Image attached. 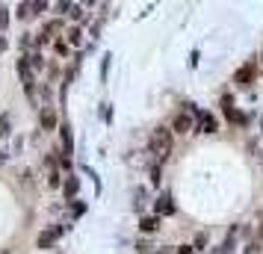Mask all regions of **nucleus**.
Instances as JSON below:
<instances>
[{
  "instance_id": "f257e3e1",
  "label": "nucleus",
  "mask_w": 263,
  "mask_h": 254,
  "mask_svg": "<svg viewBox=\"0 0 263 254\" xmlns=\"http://www.w3.org/2000/svg\"><path fill=\"white\" fill-rule=\"evenodd\" d=\"M151 154L157 160H166L172 154V130L166 127H157L154 133H151Z\"/></svg>"
},
{
  "instance_id": "f03ea898",
  "label": "nucleus",
  "mask_w": 263,
  "mask_h": 254,
  "mask_svg": "<svg viewBox=\"0 0 263 254\" xmlns=\"http://www.w3.org/2000/svg\"><path fill=\"white\" fill-rule=\"evenodd\" d=\"M18 74H21V83H24V89L33 95V68H30V62H27V60H18Z\"/></svg>"
},
{
  "instance_id": "7ed1b4c3",
  "label": "nucleus",
  "mask_w": 263,
  "mask_h": 254,
  "mask_svg": "<svg viewBox=\"0 0 263 254\" xmlns=\"http://www.w3.org/2000/svg\"><path fill=\"white\" fill-rule=\"evenodd\" d=\"M254 71H257V68H254V65H242V68H239L237 74H234V83H239V86H249L251 80H254Z\"/></svg>"
},
{
  "instance_id": "20e7f679",
  "label": "nucleus",
  "mask_w": 263,
  "mask_h": 254,
  "mask_svg": "<svg viewBox=\"0 0 263 254\" xmlns=\"http://www.w3.org/2000/svg\"><path fill=\"white\" fill-rule=\"evenodd\" d=\"M157 213H160V216H172V213H175V204H172V195L168 192H163L157 198Z\"/></svg>"
},
{
  "instance_id": "39448f33",
  "label": "nucleus",
  "mask_w": 263,
  "mask_h": 254,
  "mask_svg": "<svg viewBox=\"0 0 263 254\" xmlns=\"http://www.w3.org/2000/svg\"><path fill=\"white\" fill-rule=\"evenodd\" d=\"M192 127H195L192 115H186V112H178V115H175V130H178V133H186Z\"/></svg>"
},
{
  "instance_id": "423d86ee",
  "label": "nucleus",
  "mask_w": 263,
  "mask_h": 254,
  "mask_svg": "<svg viewBox=\"0 0 263 254\" xmlns=\"http://www.w3.org/2000/svg\"><path fill=\"white\" fill-rule=\"evenodd\" d=\"M198 130H201V133H213L216 130V119L210 112H198Z\"/></svg>"
},
{
  "instance_id": "0eeeda50",
  "label": "nucleus",
  "mask_w": 263,
  "mask_h": 254,
  "mask_svg": "<svg viewBox=\"0 0 263 254\" xmlns=\"http://www.w3.org/2000/svg\"><path fill=\"white\" fill-rule=\"evenodd\" d=\"M57 237H60V228H53V230H45V233H39V248H50Z\"/></svg>"
},
{
  "instance_id": "6e6552de",
  "label": "nucleus",
  "mask_w": 263,
  "mask_h": 254,
  "mask_svg": "<svg viewBox=\"0 0 263 254\" xmlns=\"http://www.w3.org/2000/svg\"><path fill=\"white\" fill-rule=\"evenodd\" d=\"M62 145H65V157L71 160V148H74V142H71V127H68V124H62Z\"/></svg>"
},
{
  "instance_id": "1a4fd4ad",
  "label": "nucleus",
  "mask_w": 263,
  "mask_h": 254,
  "mask_svg": "<svg viewBox=\"0 0 263 254\" xmlns=\"http://www.w3.org/2000/svg\"><path fill=\"white\" fill-rule=\"evenodd\" d=\"M42 127H45V130H53V127H57V115H53V109H42Z\"/></svg>"
},
{
  "instance_id": "9d476101",
  "label": "nucleus",
  "mask_w": 263,
  "mask_h": 254,
  "mask_svg": "<svg viewBox=\"0 0 263 254\" xmlns=\"http://www.w3.org/2000/svg\"><path fill=\"white\" fill-rule=\"evenodd\" d=\"M222 112H225L228 119H234V115H237V109H234V97H231V95L222 97Z\"/></svg>"
},
{
  "instance_id": "9b49d317",
  "label": "nucleus",
  "mask_w": 263,
  "mask_h": 254,
  "mask_svg": "<svg viewBox=\"0 0 263 254\" xmlns=\"http://www.w3.org/2000/svg\"><path fill=\"white\" fill-rule=\"evenodd\" d=\"M157 225H160V219H157V216H148V219H142V222H139V228H142L145 233L157 230Z\"/></svg>"
},
{
  "instance_id": "f8f14e48",
  "label": "nucleus",
  "mask_w": 263,
  "mask_h": 254,
  "mask_svg": "<svg viewBox=\"0 0 263 254\" xmlns=\"http://www.w3.org/2000/svg\"><path fill=\"white\" fill-rule=\"evenodd\" d=\"M60 30H62V21H50V24L45 27V33H42V42H45V38H50L53 33H60Z\"/></svg>"
},
{
  "instance_id": "ddd939ff",
  "label": "nucleus",
  "mask_w": 263,
  "mask_h": 254,
  "mask_svg": "<svg viewBox=\"0 0 263 254\" xmlns=\"http://www.w3.org/2000/svg\"><path fill=\"white\" fill-rule=\"evenodd\" d=\"M9 136V112H0V139Z\"/></svg>"
},
{
  "instance_id": "4468645a",
  "label": "nucleus",
  "mask_w": 263,
  "mask_h": 254,
  "mask_svg": "<svg viewBox=\"0 0 263 254\" xmlns=\"http://www.w3.org/2000/svg\"><path fill=\"white\" fill-rule=\"evenodd\" d=\"M77 186H80V183H77V178H71V174H68V181H65V186H62V189H65V195H77Z\"/></svg>"
},
{
  "instance_id": "2eb2a0df",
  "label": "nucleus",
  "mask_w": 263,
  "mask_h": 254,
  "mask_svg": "<svg viewBox=\"0 0 263 254\" xmlns=\"http://www.w3.org/2000/svg\"><path fill=\"white\" fill-rule=\"evenodd\" d=\"M18 18H33V3H18Z\"/></svg>"
},
{
  "instance_id": "dca6fc26",
  "label": "nucleus",
  "mask_w": 263,
  "mask_h": 254,
  "mask_svg": "<svg viewBox=\"0 0 263 254\" xmlns=\"http://www.w3.org/2000/svg\"><path fill=\"white\" fill-rule=\"evenodd\" d=\"M80 36H83V33H80V30L74 27L71 33H68V42H71V45H80Z\"/></svg>"
},
{
  "instance_id": "f3484780",
  "label": "nucleus",
  "mask_w": 263,
  "mask_h": 254,
  "mask_svg": "<svg viewBox=\"0 0 263 254\" xmlns=\"http://www.w3.org/2000/svg\"><path fill=\"white\" fill-rule=\"evenodd\" d=\"M6 24H9V15H6L3 6H0V30H6Z\"/></svg>"
},
{
  "instance_id": "a211bd4d",
  "label": "nucleus",
  "mask_w": 263,
  "mask_h": 254,
  "mask_svg": "<svg viewBox=\"0 0 263 254\" xmlns=\"http://www.w3.org/2000/svg\"><path fill=\"white\" fill-rule=\"evenodd\" d=\"M45 9H48V3H42V0H36V3H33V15L45 12Z\"/></svg>"
},
{
  "instance_id": "6ab92c4d",
  "label": "nucleus",
  "mask_w": 263,
  "mask_h": 254,
  "mask_svg": "<svg viewBox=\"0 0 263 254\" xmlns=\"http://www.w3.org/2000/svg\"><path fill=\"white\" fill-rule=\"evenodd\" d=\"M178 254H192V248H190V245H180V248H178Z\"/></svg>"
},
{
  "instance_id": "aec40b11",
  "label": "nucleus",
  "mask_w": 263,
  "mask_h": 254,
  "mask_svg": "<svg viewBox=\"0 0 263 254\" xmlns=\"http://www.w3.org/2000/svg\"><path fill=\"white\" fill-rule=\"evenodd\" d=\"M246 254H257V245H254V242H251L249 248H246Z\"/></svg>"
},
{
  "instance_id": "412c9836",
  "label": "nucleus",
  "mask_w": 263,
  "mask_h": 254,
  "mask_svg": "<svg viewBox=\"0 0 263 254\" xmlns=\"http://www.w3.org/2000/svg\"><path fill=\"white\" fill-rule=\"evenodd\" d=\"M3 50H6V38L0 36V53H3Z\"/></svg>"
},
{
  "instance_id": "4be33fe9",
  "label": "nucleus",
  "mask_w": 263,
  "mask_h": 254,
  "mask_svg": "<svg viewBox=\"0 0 263 254\" xmlns=\"http://www.w3.org/2000/svg\"><path fill=\"white\" fill-rule=\"evenodd\" d=\"M0 254H15L12 248H0Z\"/></svg>"
},
{
  "instance_id": "5701e85b",
  "label": "nucleus",
  "mask_w": 263,
  "mask_h": 254,
  "mask_svg": "<svg viewBox=\"0 0 263 254\" xmlns=\"http://www.w3.org/2000/svg\"><path fill=\"white\" fill-rule=\"evenodd\" d=\"M260 219H263V213H260Z\"/></svg>"
}]
</instances>
